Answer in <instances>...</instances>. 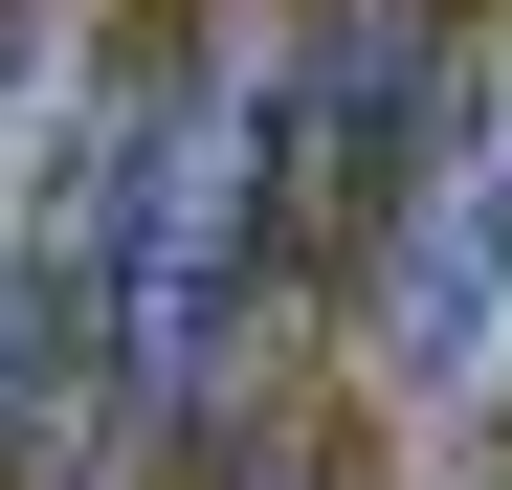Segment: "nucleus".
<instances>
[{"mask_svg":"<svg viewBox=\"0 0 512 490\" xmlns=\"http://www.w3.org/2000/svg\"><path fill=\"white\" fill-rule=\"evenodd\" d=\"M268 134L290 90L245 45H156L134 90L90 112L67 201L23 245V468L45 490H156L223 379H245V290H268Z\"/></svg>","mask_w":512,"mask_h":490,"instance_id":"obj_1","label":"nucleus"},{"mask_svg":"<svg viewBox=\"0 0 512 490\" xmlns=\"http://www.w3.org/2000/svg\"><path fill=\"white\" fill-rule=\"evenodd\" d=\"M223 490H357V468H334L312 424H268V446H223Z\"/></svg>","mask_w":512,"mask_h":490,"instance_id":"obj_2","label":"nucleus"}]
</instances>
